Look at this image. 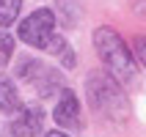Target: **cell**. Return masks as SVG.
Wrapping results in <instances>:
<instances>
[{"label": "cell", "instance_id": "obj_9", "mask_svg": "<svg viewBox=\"0 0 146 137\" xmlns=\"http://www.w3.org/2000/svg\"><path fill=\"white\" fill-rule=\"evenodd\" d=\"M14 55V36H8L6 30H0V63H6Z\"/></svg>", "mask_w": 146, "mask_h": 137}, {"label": "cell", "instance_id": "obj_7", "mask_svg": "<svg viewBox=\"0 0 146 137\" xmlns=\"http://www.w3.org/2000/svg\"><path fill=\"white\" fill-rule=\"evenodd\" d=\"M17 110H22V104H19V93H17L14 82L0 77V115H11Z\"/></svg>", "mask_w": 146, "mask_h": 137}, {"label": "cell", "instance_id": "obj_4", "mask_svg": "<svg viewBox=\"0 0 146 137\" xmlns=\"http://www.w3.org/2000/svg\"><path fill=\"white\" fill-rule=\"evenodd\" d=\"M17 77L25 80V82H31L41 99L52 96L55 90H64L61 88V85H64V82H61V74L52 71L50 66H44L41 60H36V58H25L22 63L17 66Z\"/></svg>", "mask_w": 146, "mask_h": 137}, {"label": "cell", "instance_id": "obj_5", "mask_svg": "<svg viewBox=\"0 0 146 137\" xmlns=\"http://www.w3.org/2000/svg\"><path fill=\"white\" fill-rule=\"evenodd\" d=\"M52 118H55V123L64 126V129H80V126H83L80 99L74 96V90H69V88L61 90V99H58L55 110H52Z\"/></svg>", "mask_w": 146, "mask_h": 137}, {"label": "cell", "instance_id": "obj_2", "mask_svg": "<svg viewBox=\"0 0 146 137\" xmlns=\"http://www.w3.org/2000/svg\"><path fill=\"white\" fill-rule=\"evenodd\" d=\"M86 93H88L91 110H97L105 118L113 121H124L130 115V102L124 96V90L119 88V82L110 77L108 71H94L86 80Z\"/></svg>", "mask_w": 146, "mask_h": 137}, {"label": "cell", "instance_id": "obj_12", "mask_svg": "<svg viewBox=\"0 0 146 137\" xmlns=\"http://www.w3.org/2000/svg\"><path fill=\"white\" fill-rule=\"evenodd\" d=\"M135 3H138V6H135V11H141V14L146 16V0H135Z\"/></svg>", "mask_w": 146, "mask_h": 137}, {"label": "cell", "instance_id": "obj_11", "mask_svg": "<svg viewBox=\"0 0 146 137\" xmlns=\"http://www.w3.org/2000/svg\"><path fill=\"white\" fill-rule=\"evenodd\" d=\"M61 63H64V69H74L77 58H74V52H72V49H66L64 55H61Z\"/></svg>", "mask_w": 146, "mask_h": 137}, {"label": "cell", "instance_id": "obj_8", "mask_svg": "<svg viewBox=\"0 0 146 137\" xmlns=\"http://www.w3.org/2000/svg\"><path fill=\"white\" fill-rule=\"evenodd\" d=\"M19 6H22V0H0V28H8L17 19Z\"/></svg>", "mask_w": 146, "mask_h": 137}, {"label": "cell", "instance_id": "obj_6", "mask_svg": "<svg viewBox=\"0 0 146 137\" xmlns=\"http://www.w3.org/2000/svg\"><path fill=\"white\" fill-rule=\"evenodd\" d=\"M44 129V110L36 104H28L19 110L17 121L11 123V134L14 137H36Z\"/></svg>", "mask_w": 146, "mask_h": 137}, {"label": "cell", "instance_id": "obj_10", "mask_svg": "<svg viewBox=\"0 0 146 137\" xmlns=\"http://www.w3.org/2000/svg\"><path fill=\"white\" fill-rule=\"evenodd\" d=\"M132 49H135V58L141 60V66L146 69V36H135L132 39Z\"/></svg>", "mask_w": 146, "mask_h": 137}, {"label": "cell", "instance_id": "obj_1", "mask_svg": "<svg viewBox=\"0 0 146 137\" xmlns=\"http://www.w3.org/2000/svg\"><path fill=\"white\" fill-rule=\"evenodd\" d=\"M94 49H97L99 60L105 63L108 74L116 82H130L135 77V60H132L130 47L124 39L110 28V25H99L94 30Z\"/></svg>", "mask_w": 146, "mask_h": 137}, {"label": "cell", "instance_id": "obj_13", "mask_svg": "<svg viewBox=\"0 0 146 137\" xmlns=\"http://www.w3.org/2000/svg\"><path fill=\"white\" fill-rule=\"evenodd\" d=\"M41 137H69V134H66V132H44Z\"/></svg>", "mask_w": 146, "mask_h": 137}, {"label": "cell", "instance_id": "obj_3", "mask_svg": "<svg viewBox=\"0 0 146 137\" xmlns=\"http://www.w3.org/2000/svg\"><path fill=\"white\" fill-rule=\"evenodd\" d=\"M17 36L25 41V44H31L36 49H47L50 41L55 39V14L50 11V8H39V11H33L31 16H25L22 22H19V30Z\"/></svg>", "mask_w": 146, "mask_h": 137}]
</instances>
